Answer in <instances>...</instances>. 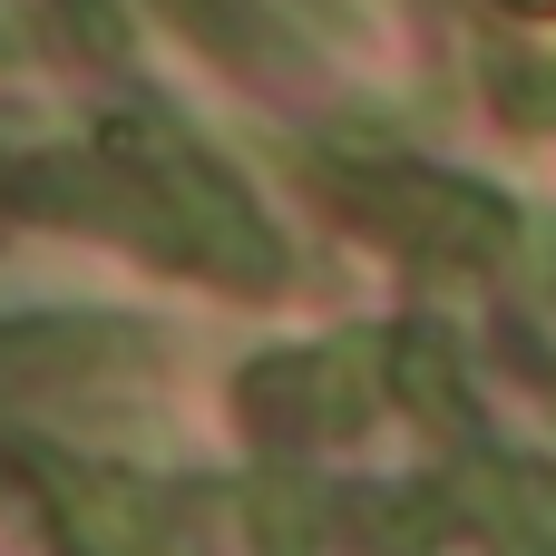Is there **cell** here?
Here are the masks:
<instances>
[{
    "label": "cell",
    "mask_w": 556,
    "mask_h": 556,
    "mask_svg": "<svg viewBox=\"0 0 556 556\" xmlns=\"http://www.w3.org/2000/svg\"><path fill=\"white\" fill-rule=\"evenodd\" d=\"M489 98H498L518 127H547L556 117V68L528 59V49H489Z\"/></svg>",
    "instance_id": "9c48e42d"
},
{
    "label": "cell",
    "mask_w": 556,
    "mask_h": 556,
    "mask_svg": "<svg viewBox=\"0 0 556 556\" xmlns=\"http://www.w3.org/2000/svg\"><path fill=\"white\" fill-rule=\"evenodd\" d=\"M469 508L489 518V556H556V479L538 459H469Z\"/></svg>",
    "instance_id": "277c9868"
},
{
    "label": "cell",
    "mask_w": 556,
    "mask_h": 556,
    "mask_svg": "<svg viewBox=\"0 0 556 556\" xmlns=\"http://www.w3.org/2000/svg\"><path fill=\"white\" fill-rule=\"evenodd\" d=\"M323 186L342 205H362L391 244L440 254V264H498L518 244V225H528L508 195H489L469 176H440V166H332Z\"/></svg>",
    "instance_id": "7a4b0ae2"
},
{
    "label": "cell",
    "mask_w": 556,
    "mask_h": 556,
    "mask_svg": "<svg viewBox=\"0 0 556 556\" xmlns=\"http://www.w3.org/2000/svg\"><path fill=\"white\" fill-rule=\"evenodd\" d=\"M98 156L156 205L176 264H195V274H215V283H235V293H274V283H283V244H274V225L244 205V186H235L176 117L127 108V117L98 127Z\"/></svg>",
    "instance_id": "6da1fadb"
},
{
    "label": "cell",
    "mask_w": 556,
    "mask_h": 556,
    "mask_svg": "<svg viewBox=\"0 0 556 556\" xmlns=\"http://www.w3.org/2000/svg\"><path fill=\"white\" fill-rule=\"evenodd\" d=\"M381 362H391V391H401L440 440H469V430H479V410H469V371H459V352H450V332H440V323L391 332V342H381Z\"/></svg>",
    "instance_id": "5b68a950"
},
{
    "label": "cell",
    "mask_w": 556,
    "mask_h": 556,
    "mask_svg": "<svg viewBox=\"0 0 556 556\" xmlns=\"http://www.w3.org/2000/svg\"><path fill=\"white\" fill-rule=\"evenodd\" d=\"M323 528H332V508H323L303 479H264V489H254V538H264L274 556H303Z\"/></svg>",
    "instance_id": "ba28073f"
},
{
    "label": "cell",
    "mask_w": 556,
    "mask_h": 556,
    "mask_svg": "<svg viewBox=\"0 0 556 556\" xmlns=\"http://www.w3.org/2000/svg\"><path fill=\"white\" fill-rule=\"evenodd\" d=\"M205 49H235V59H254V49H274V29H264V10L254 0H166Z\"/></svg>",
    "instance_id": "8fae6325"
},
{
    "label": "cell",
    "mask_w": 556,
    "mask_h": 556,
    "mask_svg": "<svg viewBox=\"0 0 556 556\" xmlns=\"http://www.w3.org/2000/svg\"><path fill=\"white\" fill-rule=\"evenodd\" d=\"M528 254H538V274H547V293H556V225H528Z\"/></svg>",
    "instance_id": "7c38bea8"
},
{
    "label": "cell",
    "mask_w": 556,
    "mask_h": 556,
    "mask_svg": "<svg viewBox=\"0 0 556 556\" xmlns=\"http://www.w3.org/2000/svg\"><path fill=\"white\" fill-rule=\"evenodd\" d=\"M332 518L362 538V556H430L440 547V489H352Z\"/></svg>",
    "instance_id": "52a82bcc"
},
{
    "label": "cell",
    "mask_w": 556,
    "mask_h": 556,
    "mask_svg": "<svg viewBox=\"0 0 556 556\" xmlns=\"http://www.w3.org/2000/svg\"><path fill=\"white\" fill-rule=\"evenodd\" d=\"M371 371H381V342H332V352H303V410H313V440H352V430L381 410Z\"/></svg>",
    "instance_id": "8992f818"
},
{
    "label": "cell",
    "mask_w": 556,
    "mask_h": 556,
    "mask_svg": "<svg viewBox=\"0 0 556 556\" xmlns=\"http://www.w3.org/2000/svg\"><path fill=\"white\" fill-rule=\"evenodd\" d=\"M59 528H68V556H156L166 547V498L127 469H78L59 450H29Z\"/></svg>",
    "instance_id": "3957f363"
},
{
    "label": "cell",
    "mask_w": 556,
    "mask_h": 556,
    "mask_svg": "<svg viewBox=\"0 0 556 556\" xmlns=\"http://www.w3.org/2000/svg\"><path fill=\"white\" fill-rule=\"evenodd\" d=\"M49 20H59V39H68L78 59H108V68H117V59L137 49V29H127L117 0H49Z\"/></svg>",
    "instance_id": "30bf717a"
}]
</instances>
